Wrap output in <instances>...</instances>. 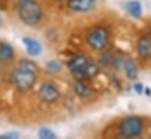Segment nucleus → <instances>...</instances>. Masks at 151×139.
<instances>
[{"instance_id": "f257e3e1", "label": "nucleus", "mask_w": 151, "mask_h": 139, "mask_svg": "<svg viewBox=\"0 0 151 139\" xmlns=\"http://www.w3.org/2000/svg\"><path fill=\"white\" fill-rule=\"evenodd\" d=\"M38 72L39 67L34 61L21 59L18 63V67L12 72V83L21 92L29 91L37 84Z\"/></svg>"}, {"instance_id": "7ed1b4c3", "label": "nucleus", "mask_w": 151, "mask_h": 139, "mask_svg": "<svg viewBox=\"0 0 151 139\" xmlns=\"http://www.w3.org/2000/svg\"><path fill=\"white\" fill-rule=\"evenodd\" d=\"M19 19L29 27H35L43 19V9L37 0H19L17 2Z\"/></svg>"}, {"instance_id": "39448f33", "label": "nucleus", "mask_w": 151, "mask_h": 139, "mask_svg": "<svg viewBox=\"0 0 151 139\" xmlns=\"http://www.w3.org/2000/svg\"><path fill=\"white\" fill-rule=\"evenodd\" d=\"M145 129L144 119L139 116H128L117 126L118 135L123 138H139Z\"/></svg>"}, {"instance_id": "2eb2a0df", "label": "nucleus", "mask_w": 151, "mask_h": 139, "mask_svg": "<svg viewBox=\"0 0 151 139\" xmlns=\"http://www.w3.org/2000/svg\"><path fill=\"white\" fill-rule=\"evenodd\" d=\"M38 136L41 139H55L56 138V133L52 130V129H48V128H41L39 130Z\"/></svg>"}, {"instance_id": "9b49d317", "label": "nucleus", "mask_w": 151, "mask_h": 139, "mask_svg": "<svg viewBox=\"0 0 151 139\" xmlns=\"http://www.w3.org/2000/svg\"><path fill=\"white\" fill-rule=\"evenodd\" d=\"M22 43H24V46L26 48V52L31 56H39V55H41L42 46H41V43L39 42L38 40L33 39V37L26 36V37L22 39Z\"/></svg>"}, {"instance_id": "dca6fc26", "label": "nucleus", "mask_w": 151, "mask_h": 139, "mask_svg": "<svg viewBox=\"0 0 151 139\" xmlns=\"http://www.w3.org/2000/svg\"><path fill=\"white\" fill-rule=\"evenodd\" d=\"M19 137H20V133H18V132H7V133L0 136L1 139H15Z\"/></svg>"}, {"instance_id": "20e7f679", "label": "nucleus", "mask_w": 151, "mask_h": 139, "mask_svg": "<svg viewBox=\"0 0 151 139\" xmlns=\"http://www.w3.org/2000/svg\"><path fill=\"white\" fill-rule=\"evenodd\" d=\"M111 39L110 29L104 25H96L86 35L88 47L94 52H103L108 48Z\"/></svg>"}, {"instance_id": "0eeeda50", "label": "nucleus", "mask_w": 151, "mask_h": 139, "mask_svg": "<svg viewBox=\"0 0 151 139\" xmlns=\"http://www.w3.org/2000/svg\"><path fill=\"white\" fill-rule=\"evenodd\" d=\"M97 0H67V8L73 13L84 14L95 11Z\"/></svg>"}, {"instance_id": "4468645a", "label": "nucleus", "mask_w": 151, "mask_h": 139, "mask_svg": "<svg viewBox=\"0 0 151 139\" xmlns=\"http://www.w3.org/2000/svg\"><path fill=\"white\" fill-rule=\"evenodd\" d=\"M46 69L49 74H58L62 70V63L58 60H50L46 63Z\"/></svg>"}, {"instance_id": "ddd939ff", "label": "nucleus", "mask_w": 151, "mask_h": 139, "mask_svg": "<svg viewBox=\"0 0 151 139\" xmlns=\"http://www.w3.org/2000/svg\"><path fill=\"white\" fill-rule=\"evenodd\" d=\"M14 48L12 44L7 42H0V61L1 62H9L14 59Z\"/></svg>"}, {"instance_id": "6e6552de", "label": "nucleus", "mask_w": 151, "mask_h": 139, "mask_svg": "<svg viewBox=\"0 0 151 139\" xmlns=\"http://www.w3.org/2000/svg\"><path fill=\"white\" fill-rule=\"evenodd\" d=\"M119 68L123 70L125 77L129 81H135L138 78L139 75V68L137 66V63L135 62L134 59L125 56V57H121L119 60Z\"/></svg>"}, {"instance_id": "f3484780", "label": "nucleus", "mask_w": 151, "mask_h": 139, "mask_svg": "<svg viewBox=\"0 0 151 139\" xmlns=\"http://www.w3.org/2000/svg\"><path fill=\"white\" fill-rule=\"evenodd\" d=\"M134 90H135L138 95H142L143 91H144V85H143L142 83H139V82H138V83H135V84H134Z\"/></svg>"}, {"instance_id": "f8f14e48", "label": "nucleus", "mask_w": 151, "mask_h": 139, "mask_svg": "<svg viewBox=\"0 0 151 139\" xmlns=\"http://www.w3.org/2000/svg\"><path fill=\"white\" fill-rule=\"evenodd\" d=\"M125 8L129 15H131L134 19H141L143 15V7L138 0H129L125 5Z\"/></svg>"}, {"instance_id": "9d476101", "label": "nucleus", "mask_w": 151, "mask_h": 139, "mask_svg": "<svg viewBox=\"0 0 151 139\" xmlns=\"http://www.w3.org/2000/svg\"><path fill=\"white\" fill-rule=\"evenodd\" d=\"M73 91H74V94H75L78 98H81L83 101H87V100L91 98V96H93L91 88L84 81H76V80H74Z\"/></svg>"}, {"instance_id": "a211bd4d", "label": "nucleus", "mask_w": 151, "mask_h": 139, "mask_svg": "<svg viewBox=\"0 0 151 139\" xmlns=\"http://www.w3.org/2000/svg\"><path fill=\"white\" fill-rule=\"evenodd\" d=\"M144 91L147 95H151V89H149V88H144Z\"/></svg>"}, {"instance_id": "423d86ee", "label": "nucleus", "mask_w": 151, "mask_h": 139, "mask_svg": "<svg viewBox=\"0 0 151 139\" xmlns=\"http://www.w3.org/2000/svg\"><path fill=\"white\" fill-rule=\"evenodd\" d=\"M60 96H61V91H60L59 87L49 81L43 82L38 90L39 100L47 104L55 103L56 101H59Z\"/></svg>"}, {"instance_id": "f03ea898", "label": "nucleus", "mask_w": 151, "mask_h": 139, "mask_svg": "<svg viewBox=\"0 0 151 139\" xmlns=\"http://www.w3.org/2000/svg\"><path fill=\"white\" fill-rule=\"evenodd\" d=\"M67 69L69 70L70 75L76 81H84L88 82L93 78H95L100 71V66L94 62L90 57L83 55V54H76L73 55L67 62H66Z\"/></svg>"}, {"instance_id": "1a4fd4ad", "label": "nucleus", "mask_w": 151, "mask_h": 139, "mask_svg": "<svg viewBox=\"0 0 151 139\" xmlns=\"http://www.w3.org/2000/svg\"><path fill=\"white\" fill-rule=\"evenodd\" d=\"M136 52L139 59L148 60L151 57V39L148 34H142L138 36L136 42Z\"/></svg>"}]
</instances>
